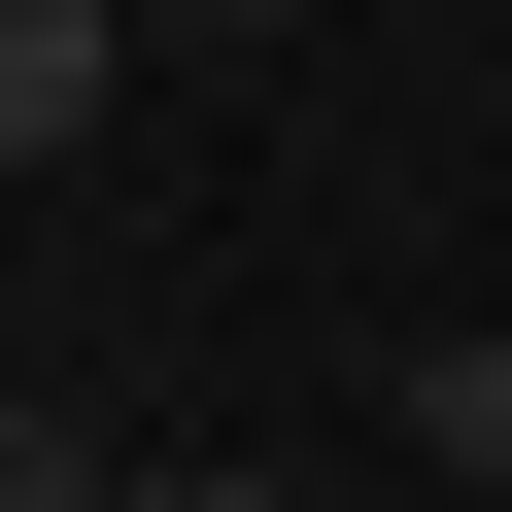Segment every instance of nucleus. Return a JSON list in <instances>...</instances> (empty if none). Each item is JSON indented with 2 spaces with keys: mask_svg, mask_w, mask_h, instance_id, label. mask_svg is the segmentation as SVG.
<instances>
[{
  "mask_svg": "<svg viewBox=\"0 0 512 512\" xmlns=\"http://www.w3.org/2000/svg\"><path fill=\"white\" fill-rule=\"evenodd\" d=\"M137 35H274V0H137Z\"/></svg>",
  "mask_w": 512,
  "mask_h": 512,
  "instance_id": "5",
  "label": "nucleus"
},
{
  "mask_svg": "<svg viewBox=\"0 0 512 512\" xmlns=\"http://www.w3.org/2000/svg\"><path fill=\"white\" fill-rule=\"evenodd\" d=\"M103 478H137L103 410H0V512H103Z\"/></svg>",
  "mask_w": 512,
  "mask_h": 512,
  "instance_id": "3",
  "label": "nucleus"
},
{
  "mask_svg": "<svg viewBox=\"0 0 512 512\" xmlns=\"http://www.w3.org/2000/svg\"><path fill=\"white\" fill-rule=\"evenodd\" d=\"M103 103H137V0H0V171H69Z\"/></svg>",
  "mask_w": 512,
  "mask_h": 512,
  "instance_id": "1",
  "label": "nucleus"
},
{
  "mask_svg": "<svg viewBox=\"0 0 512 512\" xmlns=\"http://www.w3.org/2000/svg\"><path fill=\"white\" fill-rule=\"evenodd\" d=\"M410 478H512V342H410Z\"/></svg>",
  "mask_w": 512,
  "mask_h": 512,
  "instance_id": "2",
  "label": "nucleus"
},
{
  "mask_svg": "<svg viewBox=\"0 0 512 512\" xmlns=\"http://www.w3.org/2000/svg\"><path fill=\"white\" fill-rule=\"evenodd\" d=\"M103 512H274V478H239V444H137V478H103Z\"/></svg>",
  "mask_w": 512,
  "mask_h": 512,
  "instance_id": "4",
  "label": "nucleus"
}]
</instances>
